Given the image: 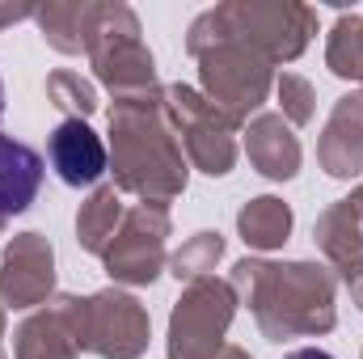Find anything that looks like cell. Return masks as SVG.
Listing matches in <instances>:
<instances>
[{
  "label": "cell",
  "instance_id": "3",
  "mask_svg": "<svg viewBox=\"0 0 363 359\" xmlns=\"http://www.w3.org/2000/svg\"><path fill=\"white\" fill-rule=\"evenodd\" d=\"M317 34V9L291 0H228L190 21L186 51L199 60L220 43H241L258 51L267 64H283L304 55L308 38Z\"/></svg>",
  "mask_w": 363,
  "mask_h": 359
},
{
  "label": "cell",
  "instance_id": "4",
  "mask_svg": "<svg viewBox=\"0 0 363 359\" xmlns=\"http://www.w3.org/2000/svg\"><path fill=\"white\" fill-rule=\"evenodd\" d=\"M85 55H89L97 81L114 93V101L157 93L152 51L144 47L140 17L127 4H118V0L89 4V13H85Z\"/></svg>",
  "mask_w": 363,
  "mask_h": 359
},
{
  "label": "cell",
  "instance_id": "29",
  "mask_svg": "<svg viewBox=\"0 0 363 359\" xmlns=\"http://www.w3.org/2000/svg\"><path fill=\"white\" fill-rule=\"evenodd\" d=\"M0 114H4V81H0Z\"/></svg>",
  "mask_w": 363,
  "mask_h": 359
},
{
  "label": "cell",
  "instance_id": "2",
  "mask_svg": "<svg viewBox=\"0 0 363 359\" xmlns=\"http://www.w3.org/2000/svg\"><path fill=\"white\" fill-rule=\"evenodd\" d=\"M186 165L190 161L161 110V89L110 106V174L118 190L169 207V199L186 190Z\"/></svg>",
  "mask_w": 363,
  "mask_h": 359
},
{
  "label": "cell",
  "instance_id": "28",
  "mask_svg": "<svg viewBox=\"0 0 363 359\" xmlns=\"http://www.w3.org/2000/svg\"><path fill=\"white\" fill-rule=\"evenodd\" d=\"M0 338H4V304H0ZM0 359H4V351H0Z\"/></svg>",
  "mask_w": 363,
  "mask_h": 359
},
{
  "label": "cell",
  "instance_id": "18",
  "mask_svg": "<svg viewBox=\"0 0 363 359\" xmlns=\"http://www.w3.org/2000/svg\"><path fill=\"white\" fill-rule=\"evenodd\" d=\"M237 233L245 245L254 250H279L287 237H291V207L274 194H262V199H250L241 211H237Z\"/></svg>",
  "mask_w": 363,
  "mask_h": 359
},
{
  "label": "cell",
  "instance_id": "20",
  "mask_svg": "<svg viewBox=\"0 0 363 359\" xmlns=\"http://www.w3.org/2000/svg\"><path fill=\"white\" fill-rule=\"evenodd\" d=\"M325 64L334 77L363 85V13H342L334 21L330 43H325Z\"/></svg>",
  "mask_w": 363,
  "mask_h": 359
},
{
  "label": "cell",
  "instance_id": "9",
  "mask_svg": "<svg viewBox=\"0 0 363 359\" xmlns=\"http://www.w3.org/2000/svg\"><path fill=\"white\" fill-rule=\"evenodd\" d=\"M148 309L118 287L85 296V351H97L101 359H140L148 351Z\"/></svg>",
  "mask_w": 363,
  "mask_h": 359
},
{
  "label": "cell",
  "instance_id": "27",
  "mask_svg": "<svg viewBox=\"0 0 363 359\" xmlns=\"http://www.w3.org/2000/svg\"><path fill=\"white\" fill-rule=\"evenodd\" d=\"M347 199H351V207L359 211V220H363V182L355 186V190H351V194H347Z\"/></svg>",
  "mask_w": 363,
  "mask_h": 359
},
{
  "label": "cell",
  "instance_id": "14",
  "mask_svg": "<svg viewBox=\"0 0 363 359\" xmlns=\"http://www.w3.org/2000/svg\"><path fill=\"white\" fill-rule=\"evenodd\" d=\"M313 237H317L321 254L334 263V270L347 283L363 270V220H359V211L351 207V199H338L334 207H325L317 228H313Z\"/></svg>",
  "mask_w": 363,
  "mask_h": 359
},
{
  "label": "cell",
  "instance_id": "5",
  "mask_svg": "<svg viewBox=\"0 0 363 359\" xmlns=\"http://www.w3.org/2000/svg\"><path fill=\"white\" fill-rule=\"evenodd\" d=\"M161 110H165V123L169 131L178 136L182 153L194 170L211 174V178H224L233 174L237 165V123L216 110L203 89H190V85H161Z\"/></svg>",
  "mask_w": 363,
  "mask_h": 359
},
{
  "label": "cell",
  "instance_id": "15",
  "mask_svg": "<svg viewBox=\"0 0 363 359\" xmlns=\"http://www.w3.org/2000/svg\"><path fill=\"white\" fill-rule=\"evenodd\" d=\"M43 186V157L0 131V220L21 216Z\"/></svg>",
  "mask_w": 363,
  "mask_h": 359
},
{
  "label": "cell",
  "instance_id": "11",
  "mask_svg": "<svg viewBox=\"0 0 363 359\" xmlns=\"http://www.w3.org/2000/svg\"><path fill=\"white\" fill-rule=\"evenodd\" d=\"M47 157H51V170L60 174L64 186H93L110 170L106 144L85 118H64L47 140Z\"/></svg>",
  "mask_w": 363,
  "mask_h": 359
},
{
  "label": "cell",
  "instance_id": "10",
  "mask_svg": "<svg viewBox=\"0 0 363 359\" xmlns=\"http://www.w3.org/2000/svg\"><path fill=\"white\" fill-rule=\"evenodd\" d=\"M55 292V250L43 233H17L0 258V304L34 309Z\"/></svg>",
  "mask_w": 363,
  "mask_h": 359
},
{
  "label": "cell",
  "instance_id": "30",
  "mask_svg": "<svg viewBox=\"0 0 363 359\" xmlns=\"http://www.w3.org/2000/svg\"><path fill=\"white\" fill-rule=\"evenodd\" d=\"M0 233H4V220H0Z\"/></svg>",
  "mask_w": 363,
  "mask_h": 359
},
{
  "label": "cell",
  "instance_id": "6",
  "mask_svg": "<svg viewBox=\"0 0 363 359\" xmlns=\"http://www.w3.org/2000/svg\"><path fill=\"white\" fill-rule=\"evenodd\" d=\"M237 317V287L228 279H194L169 317V359H216Z\"/></svg>",
  "mask_w": 363,
  "mask_h": 359
},
{
  "label": "cell",
  "instance_id": "25",
  "mask_svg": "<svg viewBox=\"0 0 363 359\" xmlns=\"http://www.w3.org/2000/svg\"><path fill=\"white\" fill-rule=\"evenodd\" d=\"M216 359H254V355H250L245 347H224V351H220Z\"/></svg>",
  "mask_w": 363,
  "mask_h": 359
},
{
  "label": "cell",
  "instance_id": "23",
  "mask_svg": "<svg viewBox=\"0 0 363 359\" xmlns=\"http://www.w3.org/2000/svg\"><path fill=\"white\" fill-rule=\"evenodd\" d=\"M274 89H279V106H283V123L287 127H304V123H313V114H317V93L313 85L304 81V77H296V72H283L279 81H274Z\"/></svg>",
  "mask_w": 363,
  "mask_h": 359
},
{
  "label": "cell",
  "instance_id": "8",
  "mask_svg": "<svg viewBox=\"0 0 363 359\" xmlns=\"http://www.w3.org/2000/svg\"><path fill=\"white\" fill-rule=\"evenodd\" d=\"M165 237H169V207L165 203H135L101 254L106 275L114 283H131V287L152 283L165 267Z\"/></svg>",
  "mask_w": 363,
  "mask_h": 359
},
{
  "label": "cell",
  "instance_id": "26",
  "mask_svg": "<svg viewBox=\"0 0 363 359\" xmlns=\"http://www.w3.org/2000/svg\"><path fill=\"white\" fill-rule=\"evenodd\" d=\"M351 296H355V304H359V313H363V270L351 279Z\"/></svg>",
  "mask_w": 363,
  "mask_h": 359
},
{
  "label": "cell",
  "instance_id": "17",
  "mask_svg": "<svg viewBox=\"0 0 363 359\" xmlns=\"http://www.w3.org/2000/svg\"><path fill=\"white\" fill-rule=\"evenodd\" d=\"M123 190L118 186H97L89 199L81 203V216H77V241H81V250H89V254H106V245L114 241V233H118V224H123Z\"/></svg>",
  "mask_w": 363,
  "mask_h": 359
},
{
  "label": "cell",
  "instance_id": "13",
  "mask_svg": "<svg viewBox=\"0 0 363 359\" xmlns=\"http://www.w3.org/2000/svg\"><path fill=\"white\" fill-rule=\"evenodd\" d=\"M245 153L254 170L271 182H287L300 170V140L283 123V114H254L245 127Z\"/></svg>",
  "mask_w": 363,
  "mask_h": 359
},
{
  "label": "cell",
  "instance_id": "12",
  "mask_svg": "<svg viewBox=\"0 0 363 359\" xmlns=\"http://www.w3.org/2000/svg\"><path fill=\"white\" fill-rule=\"evenodd\" d=\"M317 161L330 178L363 174V93H347L334 101L325 131L317 140Z\"/></svg>",
  "mask_w": 363,
  "mask_h": 359
},
{
  "label": "cell",
  "instance_id": "22",
  "mask_svg": "<svg viewBox=\"0 0 363 359\" xmlns=\"http://www.w3.org/2000/svg\"><path fill=\"white\" fill-rule=\"evenodd\" d=\"M220 258H224V237H220V233H194L178 254L169 258V267H174L178 279L194 283V279H207Z\"/></svg>",
  "mask_w": 363,
  "mask_h": 359
},
{
  "label": "cell",
  "instance_id": "21",
  "mask_svg": "<svg viewBox=\"0 0 363 359\" xmlns=\"http://www.w3.org/2000/svg\"><path fill=\"white\" fill-rule=\"evenodd\" d=\"M47 101L55 110H64L68 118H89L93 110H97V89H93L81 72L60 68V72L47 77Z\"/></svg>",
  "mask_w": 363,
  "mask_h": 359
},
{
  "label": "cell",
  "instance_id": "16",
  "mask_svg": "<svg viewBox=\"0 0 363 359\" xmlns=\"http://www.w3.org/2000/svg\"><path fill=\"white\" fill-rule=\"evenodd\" d=\"M81 347L68 334V326L60 321V313L47 304L38 313H30L17 334H13V359H77Z\"/></svg>",
  "mask_w": 363,
  "mask_h": 359
},
{
  "label": "cell",
  "instance_id": "24",
  "mask_svg": "<svg viewBox=\"0 0 363 359\" xmlns=\"http://www.w3.org/2000/svg\"><path fill=\"white\" fill-rule=\"evenodd\" d=\"M283 359H334V355L321 351V347H300V351H291V355H283Z\"/></svg>",
  "mask_w": 363,
  "mask_h": 359
},
{
  "label": "cell",
  "instance_id": "7",
  "mask_svg": "<svg viewBox=\"0 0 363 359\" xmlns=\"http://www.w3.org/2000/svg\"><path fill=\"white\" fill-rule=\"evenodd\" d=\"M199 81H203V97L224 110L237 127L250 123V114L267 101L271 93V64L241 47V43H220L207 55H199Z\"/></svg>",
  "mask_w": 363,
  "mask_h": 359
},
{
  "label": "cell",
  "instance_id": "19",
  "mask_svg": "<svg viewBox=\"0 0 363 359\" xmlns=\"http://www.w3.org/2000/svg\"><path fill=\"white\" fill-rule=\"evenodd\" d=\"M85 13H89L85 0H51V4L34 9V21L60 55H81L85 51Z\"/></svg>",
  "mask_w": 363,
  "mask_h": 359
},
{
  "label": "cell",
  "instance_id": "1",
  "mask_svg": "<svg viewBox=\"0 0 363 359\" xmlns=\"http://www.w3.org/2000/svg\"><path fill=\"white\" fill-rule=\"evenodd\" d=\"M237 296H245L250 313L258 317V330L271 343L325 334L334 330V270L321 263H267V258H241L233 267Z\"/></svg>",
  "mask_w": 363,
  "mask_h": 359
}]
</instances>
